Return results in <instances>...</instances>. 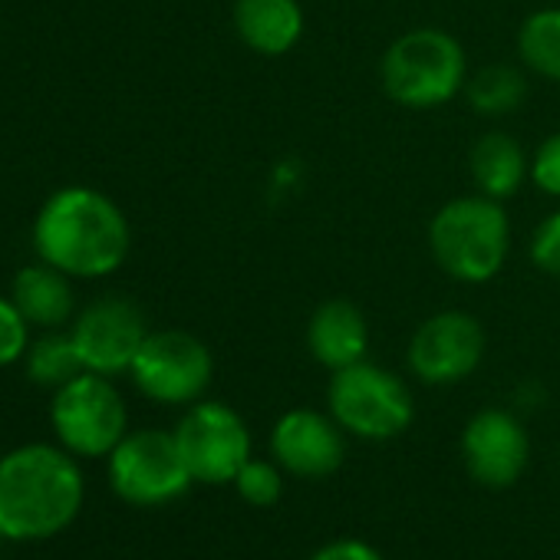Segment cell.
<instances>
[{
	"label": "cell",
	"instance_id": "5",
	"mask_svg": "<svg viewBox=\"0 0 560 560\" xmlns=\"http://www.w3.org/2000/svg\"><path fill=\"white\" fill-rule=\"evenodd\" d=\"M330 416L347 435L366 442H389L412 425L416 402L409 386L386 366L370 360L337 370L327 386Z\"/></svg>",
	"mask_w": 560,
	"mask_h": 560
},
{
	"label": "cell",
	"instance_id": "12",
	"mask_svg": "<svg viewBox=\"0 0 560 560\" xmlns=\"http://www.w3.org/2000/svg\"><path fill=\"white\" fill-rule=\"evenodd\" d=\"M462 458L468 475L485 488L514 485L530 458V439L524 422L508 409H481L465 422Z\"/></svg>",
	"mask_w": 560,
	"mask_h": 560
},
{
	"label": "cell",
	"instance_id": "9",
	"mask_svg": "<svg viewBox=\"0 0 560 560\" xmlns=\"http://www.w3.org/2000/svg\"><path fill=\"white\" fill-rule=\"evenodd\" d=\"M178 452L201 485H228L250 458V429L237 409L218 399H198L175 425Z\"/></svg>",
	"mask_w": 560,
	"mask_h": 560
},
{
	"label": "cell",
	"instance_id": "1",
	"mask_svg": "<svg viewBox=\"0 0 560 560\" xmlns=\"http://www.w3.org/2000/svg\"><path fill=\"white\" fill-rule=\"evenodd\" d=\"M83 501L80 458L63 445L27 442L0 455V540H50L73 527Z\"/></svg>",
	"mask_w": 560,
	"mask_h": 560
},
{
	"label": "cell",
	"instance_id": "21",
	"mask_svg": "<svg viewBox=\"0 0 560 560\" xmlns=\"http://www.w3.org/2000/svg\"><path fill=\"white\" fill-rule=\"evenodd\" d=\"M231 485L254 508H270V504L280 501V494H284V475H280L277 462H264V458H254V455L244 462V468L234 475Z\"/></svg>",
	"mask_w": 560,
	"mask_h": 560
},
{
	"label": "cell",
	"instance_id": "7",
	"mask_svg": "<svg viewBox=\"0 0 560 560\" xmlns=\"http://www.w3.org/2000/svg\"><path fill=\"white\" fill-rule=\"evenodd\" d=\"M109 488L136 508H162L191 488V471L178 452L175 432L136 429L106 458Z\"/></svg>",
	"mask_w": 560,
	"mask_h": 560
},
{
	"label": "cell",
	"instance_id": "19",
	"mask_svg": "<svg viewBox=\"0 0 560 560\" xmlns=\"http://www.w3.org/2000/svg\"><path fill=\"white\" fill-rule=\"evenodd\" d=\"M517 57L534 77L560 83V8H540L521 21Z\"/></svg>",
	"mask_w": 560,
	"mask_h": 560
},
{
	"label": "cell",
	"instance_id": "18",
	"mask_svg": "<svg viewBox=\"0 0 560 560\" xmlns=\"http://www.w3.org/2000/svg\"><path fill=\"white\" fill-rule=\"evenodd\" d=\"M527 93H530V83H527L524 70H517L511 63L481 67L478 73H468V83H465V100H468L471 113L485 116V119L514 116L524 106Z\"/></svg>",
	"mask_w": 560,
	"mask_h": 560
},
{
	"label": "cell",
	"instance_id": "22",
	"mask_svg": "<svg viewBox=\"0 0 560 560\" xmlns=\"http://www.w3.org/2000/svg\"><path fill=\"white\" fill-rule=\"evenodd\" d=\"M31 347V324L11 298H0V370L24 360Z\"/></svg>",
	"mask_w": 560,
	"mask_h": 560
},
{
	"label": "cell",
	"instance_id": "17",
	"mask_svg": "<svg viewBox=\"0 0 560 560\" xmlns=\"http://www.w3.org/2000/svg\"><path fill=\"white\" fill-rule=\"evenodd\" d=\"M468 172H471V185L478 195H488L494 201H508L530 178V159L514 136L491 129L471 145Z\"/></svg>",
	"mask_w": 560,
	"mask_h": 560
},
{
	"label": "cell",
	"instance_id": "23",
	"mask_svg": "<svg viewBox=\"0 0 560 560\" xmlns=\"http://www.w3.org/2000/svg\"><path fill=\"white\" fill-rule=\"evenodd\" d=\"M530 264L547 273V277H560V211H550L530 234Z\"/></svg>",
	"mask_w": 560,
	"mask_h": 560
},
{
	"label": "cell",
	"instance_id": "6",
	"mask_svg": "<svg viewBox=\"0 0 560 560\" xmlns=\"http://www.w3.org/2000/svg\"><path fill=\"white\" fill-rule=\"evenodd\" d=\"M57 445L77 458H109L129 432V409L109 376L80 373L50 399Z\"/></svg>",
	"mask_w": 560,
	"mask_h": 560
},
{
	"label": "cell",
	"instance_id": "11",
	"mask_svg": "<svg viewBox=\"0 0 560 560\" xmlns=\"http://www.w3.org/2000/svg\"><path fill=\"white\" fill-rule=\"evenodd\" d=\"M149 334L152 330L145 324L142 307L122 294H106L93 301L73 317V327H70L83 370L109 376V380L132 370V360L142 350Z\"/></svg>",
	"mask_w": 560,
	"mask_h": 560
},
{
	"label": "cell",
	"instance_id": "10",
	"mask_svg": "<svg viewBox=\"0 0 560 560\" xmlns=\"http://www.w3.org/2000/svg\"><path fill=\"white\" fill-rule=\"evenodd\" d=\"M485 327L468 311H439L422 320L409 340L406 363L425 386H455L485 360Z\"/></svg>",
	"mask_w": 560,
	"mask_h": 560
},
{
	"label": "cell",
	"instance_id": "20",
	"mask_svg": "<svg viewBox=\"0 0 560 560\" xmlns=\"http://www.w3.org/2000/svg\"><path fill=\"white\" fill-rule=\"evenodd\" d=\"M24 370L34 386L54 389V393L60 386H67L70 380H77L80 373H86L73 337L63 330H44V337L31 340V347L24 353Z\"/></svg>",
	"mask_w": 560,
	"mask_h": 560
},
{
	"label": "cell",
	"instance_id": "25",
	"mask_svg": "<svg viewBox=\"0 0 560 560\" xmlns=\"http://www.w3.org/2000/svg\"><path fill=\"white\" fill-rule=\"evenodd\" d=\"M311 560H383V553L360 537H340L324 544Z\"/></svg>",
	"mask_w": 560,
	"mask_h": 560
},
{
	"label": "cell",
	"instance_id": "4",
	"mask_svg": "<svg viewBox=\"0 0 560 560\" xmlns=\"http://www.w3.org/2000/svg\"><path fill=\"white\" fill-rule=\"evenodd\" d=\"M383 93L402 109H435L465 93V47L442 27H412L380 57Z\"/></svg>",
	"mask_w": 560,
	"mask_h": 560
},
{
	"label": "cell",
	"instance_id": "16",
	"mask_svg": "<svg viewBox=\"0 0 560 560\" xmlns=\"http://www.w3.org/2000/svg\"><path fill=\"white\" fill-rule=\"evenodd\" d=\"M11 301L27 317V324L40 330H63L77 314L73 277L47 260L18 270L11 280Z\"/></svg>",
	"mask_w": 560,
	"mask_h": 560
},
{
	"label": "cell",
	"instance_id": "13",
	"mask_svg": "<svg viewBox=\"0 0 560 560\" xmlns=\"http://www.w3.org/2000/svg\"><path fill=\"white\" fill-rule=\"evenodd\" d=\"M273 462L298 478H327L347 458V432L317 409H291L270 429Z\"/></svg>",
	"mask_w": 560,
	"mask_h": 560
},
{
	"label": "cell",
	"instance_id": "3",
	"mask_svg": "<svg viewBox=\"0 0 560 560\" xmlns=\"http://www.w3.org/2000/svg\"><path fill=\"white\" fill-rule=\"evenodd\" d=\"M429 250L439 270L458 284H488L511 254V221L504 201L462 195L445 201L429 221Z\"/></svg>",
	"mask_w": 560,
	"mask_h": 560
},
{
	"label": "cell",
	"instance_id": "2",
	"mask_svg": "<svg viewBox=\"0 0 560 560\" xmlns=\"http://www.w3.org/2000/svg\"><path fill=\"white\" fill-rule=\"evenodd\" d=\"M132 247L122 208L90 188L70 185L54 191L34 221V250L73 280H100L116 273Z\"/></svg>",
	"mask_w": 560,
	"mask_h": 560
},
{
	"label": "cell",
	"instance_id": "15",
	"mask_svg": "<svg viewBox=\"0 0 560 560\" xmlns=\"http://www.w3.org/2000/svg\"><path fill=\"white\" fill-rule=\"evenodd\" d=\"M234 34L260 57L291 54L307 27L301 0H234Z\"/></svg>",
	"mask_w": 560,
	"mask_h": 560
},
{
	"label": "cell",
	"instance_id": "24",
	"mask_svg": "<svg viewBox=\"0 0 560 560\" xmlns=\"http://www.w3.org/2000/svg\"><path fill=\"white\" fill-rule=\"evenodd\" d=\"M530 182L547 198H560V132L547 136L530 155Z\"/></svg>",
	"mask_w": 560,
	"mask_h": 560
},
{
	"label": "cell",
	"instance_id": "14",
	"mask_svg": "<svg viewBox=\"0 0 560 560\" xmlns=\"http://www.w3.org/2000/svg\"><path fill=\"white\" fill-rule=\"evenodd\" d=\"M307 350L330 373L363 363L370 350L366 314L353 301H343V298L324 301L307 320Z\"/></svg>",
	"mask_w": 560,
	"mask_h": 560
},
{
	"label": "cell",
	"instance_id": "8",
	"mask_svg": "<svg viewBox=\"0 0 560 560\" xmlns=\"http://www.w3.org/2000/svg\"><path fill=\"white\" fill-rule=\"evenodd\" d=\"M136 389L159 406H191L214 380L211 350L185 330H155L129 370Z\"/></svg>",
	"mask_w": 560,
	"mask_h": 560
}]
</instances>
